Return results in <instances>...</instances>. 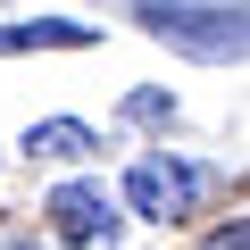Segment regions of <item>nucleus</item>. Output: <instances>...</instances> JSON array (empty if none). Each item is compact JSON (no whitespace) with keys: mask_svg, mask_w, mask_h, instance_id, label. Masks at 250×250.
Masks as SVG:
<instances>
[{"mask_svg":"<svg viewBox=\"0 0 250 250\" xmlns=\"http://www.w3.org/2000/svg\"><path fill=\"white\" fill-rule=\"evenodd\" d=\"M142 25H150L167 50H184V59H208V67H225V59H250V9H192V0H142Z\"/></svg>","mask_w":250,"mask_h":250,"instance_id":"obj_1","label":"nucleus"},{"mask_svg":"<svg viewBox=\"0 0 250 250\" xmlns=\"http://www.w3.org/2000/svg\"><path fill=\"white\" fill-rule=\"evenodd\" d=\"M125 200H134L142 217H159V225H167V217H184V208L200 200V175H192V167H175V159H142L134 175H125Z\"/></svg>","mask_w":250,"mask_h":250,"instance_id":"obj_2","label":"nucleus"},{"mask_svg":"<svg viewBox=\"0 0 250 250\" xmlns=\"http://www.w3.org/2000/svg\"><path fill=\"white\" fill-rule=\"evenodd\" d=\"M50 225H59V242H92V233L117 225V208H108L100 184H59L50 192Z\"/></svg>","mask_w":250,"mask_h":250,"instance_id":"obj_3","label":"nucleus"},{"mask_svg":"<svg viewBox=\"0 0 250 250\" xmlns=\"http://www.w3.org/2000/svg\"><path fill=\"white\" fill-rule=\"evenodd\" d=\"M17 50H92V25L75 17H34V25H0V59Z\"/></svg>","mask_w":250,"mask_h":250,"instance_id":"obj_4","label":"nucleus"},{"mask_svg":"<svg viewBox=\"0 0 250 250\" xmlns=\"http://www.w3.org/2000/svg\"><path fill=\"white\" fill-rule=\"evenodd\" d=\"M25 150L34 159H92L100 134H92L83 117H42V125H25Z\"/></svg>","mask_w":250,"mask_h":250,"instance_id":"obj_5","label":"nucleus"},{"mask_svg":"<svg viewBox=\"0 0 250 250\" xmlns=\"http://www.w3.org/2000/svg\"><path fill=\"white\" fill-rule=\"evenodd\" d=\"M125 117H142V125H159V117H175V100H167V92H134V100H125Z\"/></svg>","mask_w":250,"mask_h":250,"instance_id":"obj_6","label":"nucleus"},{"mask_svg":"<svg viewBox=\"0 0 250 250\" xmlns=\"http://www.w3.org/2000/svg\"><path fill=\"white\" fill-rule=\"evenodd\" d=\"M217 250H250V217H242L233 233H217Z\"/></svg>","mask_w":250,"mask_h":250,"instance_id":"obj_7","label":"nucleus"}]
</instances>
